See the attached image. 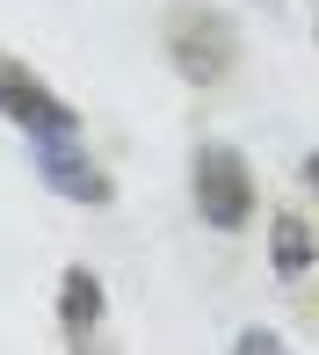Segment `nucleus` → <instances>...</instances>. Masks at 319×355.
Returning <instances> with one entry per match:
<instances>
[{"mask_svg": "<svg viewBox=\"0 0 319 355\" xmlns=\"http://www.w3.org/2000/svg\"><path fill=\"white\" fill-rule=\"evenodd\" d=\"M160 51H167V73L182 87L211 94L239 66V22L225 8H211V0H174L167 22H160Z\"/></svg>", "mask_w": 319, "mask_h": 355, "instance_id": "f257e3e1", "label": "nucleus"}, {"mask_svg": "<svg viewBox=\"0 0 319 355\" xmlns=\"http://www.w3.org/2000/svg\"><path fill=\"white\" fill-rule=\"evenodd\" d=\"M189 211H196V225H211L218 239L247 232L254 211H261V189H254V167L247 153L225 138H203L196 153H189Z\"/></svg>", "mask_w": 319, "mask_h": 355, "instance_id": "f03ea898", "label": "nucleus"}, {"mask_svg": "<svg viewBox=\"0 0 319 355\" xmlns=\"http://www.w3.org/2000/svg\"><path fill=\"white\" fill-rule=\"evenodd\" d=\"M29 174L44 182V196L73 203V211H109L117 203V182H109V167L87 153V138H29Z\"/></svg>", "mask_w": 319, "mask_h": 355, "instance_id": "7ed1b4c3", "label": "nucleus"}, {"mask_svg": "<svg viewBox=\"0 0 319 355\" xmlns=\"http://www.w3.org/2000/svg\"><path fill=\"white\" fill-rule=\"evenodd\" d=\"M0 123L22 131V138H73L80 131V109L29 66V58L0 51Z\"/></svg>", "mask_w": 319, "mask_h": 355, "instance_id": "20e7f679", "label": "nucleus"}, {"mask_svg": "<svg viewBox=\"0 0 319 355\" xmlns=\"http://www.w3.org/2000/svg\"><path fill=\"white\" fill-rule=\"evenodd\" d=\"M109 319V290L94 276L87 261H66L58 268V334H66V348H87L94 334H102Z\"/></svg>", "mask_w": 319, "mask_h": 355, "instance_id": "39448f33", "label": "nucleus"}, {"mask_svg": "<svg viewBox=\"0 0 319 355\" xmlns=\"http://www.w3.org/2000/svg\"><path fill=\"white\" fill-rule=\"evenodd\" d=\"M268 276H276L283 290H298V283L319 276V225L312 218H298V211L268 218Z\"/></svg>", "mask_w": 319, "mask_h": 355, "instance_id": "423d86ee", "label": "nucleus"}, {"mask_svg": "<svg viewBox=\"0 0 319 355\" xmlns=\"http://www.w3.org/2000/svg\"><path fill=\"white\" fill-rule=\"evenodd\" d=\"M225 355H298V348L283 341L276 327H261V319H254V327H239V334H232V348H225Z\"/></svg>", "mask_w": 319, "mask_h": 355, "instance_id": "0eeeda50", "label": "nucleus"}, {"mask_svg": "<svg viewBox=\"0 0 319 355\" xmlns=\"http://www.w3.org/2000/svg\"><path fill=\"white\" fill-rule=\"evenodd\" d=\"M298 182H305V189H312V196H319V145H312V153H305V159H298Z\"/></svg>", "mask_w": 319, "mask_h": 355, "instance_id": "6e6552de", "label": "nucleus"}, {"mask_svg": "<svg viewBox=\"0 0 319 355\" xmlns=\"http://www.w3.org/2000/svg\"><path fill=\"white\" fill-rule=\"evenodd\" d=\"M312 44H319V0H312Z\"/></svg>", "mask_w": 319, "mask_h": 355, "instance_id": "1a4fd4ad", "label": "nucleus"}, {"mask_svg": "<svg viewBox=\"0 0 319 355\" xmlns=\"http://www.w3.org/2000/svg\"><path fill=\"white\" fill-rule=\"evenodd\" d=\"M254 8H268V15H276V8H283V0H254Z\"/></svg>", "mask_w": 319, "mask_h": 355, "instance_id": "9d476101", "label": "nucleus"}]
</instances>
